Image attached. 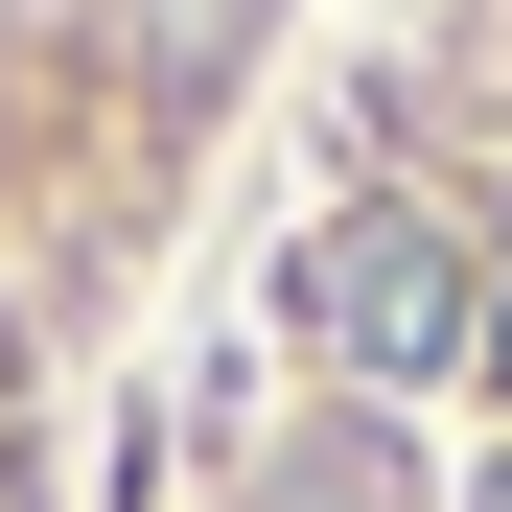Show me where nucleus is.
Wrapping results in <instances>:
<instances>
[{"label": "nucleus", "instance_id": "nucleus-1", "mask_svg": "<svg viewBox=\"0 0 512 512\" xmlns=\"http://www.w3.org/2000/svg\"><path fill=\"white\" fill-rule=\"evenodd\" d=\"M233 512H512V0H396L326 94V187L256 256Z\"/></svg>", "mask_w": 512, "mask_h": 512}]
</instances>
